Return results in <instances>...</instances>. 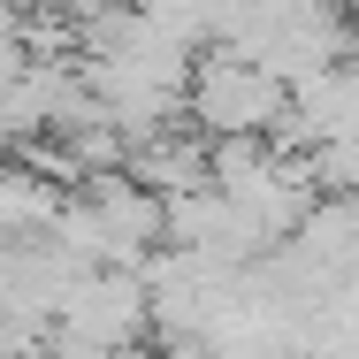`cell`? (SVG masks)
Returning a JSON list of instances; mask_svg holds the SVG:
<instances>
[{"instance_id":"1","label":"cell","mask_w":359,"mask_h":359,"mask_svg":"<svg viewBox=\"0 0 359 359\" xmlns=\"http://www.w3.org/2000/svg\"><path fill=\"white\" fill-rule=\"evenodd\" d=\"M283 100L290 92L276 76H260L252 62H237V54H207V62H199V84H191V115H199L222 145L252 138L260 123H283Z\"/></svg>"},{"instance_id":"2","label":"cell","mask_w":359,"mask_h":359,"mask_svg":"<svg viewBox=\"0 0 359 359\" xmlns=\"http://www.w3.org/2000/svg\"><path fill=\"white\" fill-rule=\"evenodd\" d=\"M298 237H344V207H329V215H313V222H298ZM306 260H344V245H298V268Z\"/></svg>"}]
</instances>
